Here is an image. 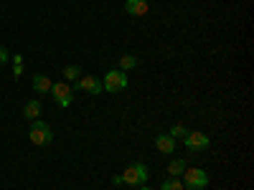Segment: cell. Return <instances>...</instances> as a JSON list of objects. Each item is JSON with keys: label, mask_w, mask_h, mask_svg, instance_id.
Listing matches in <instances>:
<instances>
[{"label": "cell", "mask_w": 254, "mask_h": 190, "mask_svg": "<svg viewBox=\"0 0 254 190\" xmlns=\"http://www.w3.org/2000/svg\"><path fill=\"white\" fill-rule=\"evenodd\" d=\"M132 66H137V56H132V53L120 56V71H127V69H132Z\"/></svg>", "instance_id": "obj_13"}, {"label": "cell", "mask_w": 254, "mask_h": 190, "mask_svg": "<svg viewBox=\"0 0 254 190\" xmlns=\"http://www.w3.org/2000/svg\"><path fill=\"white\" fill-rule=\"evenodd\" d=\"M51 140H54L51 127L46 122H41V119H33V124H31V142L41 147V144H49Z\"/></svg>", "instance_id": "obj_4"}, {"label": "cell", "mask_w": 254, "mask_h": 190, "mask_svg": "<svg viewBox=\"0 0 254 190\" xmlns=\"http://www.w3.org/2000/svg\"><path fill=\"white\" fill-rule=\"evenodd\" d=\"M33 89H36L38 94H49V92H51V79L44 76V74H36V76H33Z\"/></svg>", "instance_id": "obj_10"}, {"label": "cell", "mask_w": 254, "mask_h": 190, "mask_svg": "<svg viewBox=\"0 0 254 190\" xmlns=\"http://www.w3.org/2000/svg\"><path fill=\"white\" fill-rule=\"evenodd\" d=\"M168 135H171V137L176 140V137H186V135H188V130H186L183 124H173V127H171V132H168Z\"/></svg>", "instance_id": "obj_16"}, {"label": "cell", "mask_w": 254, "mask_h": 190, "mask_svg": "<svg viewBox=\"0 0 254 190\" xmlns=\"http://www.w3.org/2000/svg\"><path fill=\"white\" fill-rule=\"evenodd\" d=\"M147 180V167L142 162H132L127 170L122 173V183L125 185H142Z\"/></svg>", "instance_id": "obj_5"}, {"label": "cell", "mask_w": 254, "mask_h": 190, "mask_svg": "<svg viewBox=\"0 0 254 190\" xmlns=\"http://www.w3.org/2000/svg\"><path fill=\"white\" fill-rule=\"evenodd\" d=\"M181 178H183V188H188V190H201L208 185L206 170H198V167H186V173Z\"/></svg>", "instance_id": "obj_1"}, {"label": "cell", "mask_w": 254, "mask_h": 190, "mask_svg": "<svg viewBox=\"0 0 254 190\" xmlns=\"http://www.w3.org/2000/svg\"><path fill=\"white\" fill-rule=\"evenodd\" d=\"M168 173H171V178H181V175L186 173V160H183V157L171 160V165H168Z\"/></svg>", "instance_id": "obj_11"}, {"label": "cell", "mask_w": 254, "mask_h": 190, "mask_svg": "<svg viewBox=\"0 0 254 190\" xmlns=\"http://www.w3.org/2000/svg\"><path fill=\"white\" fill-rule=\"evenodd\" d=\"M155 144H158V150L165 152V155H173L176 152V140L171 135H158L155 137Z\"/></svg>", "instance_id": "obj_9"}, {"label": "cell", "mask_w": 254, "mask_h": 190, "mask_svg": "<svg viewBox=\"0 0 254 190\" xmlns=\"http://www.w3.org/2000/svg\"><path fill=\"white\" fill-rule=\"evenodd\" d=\"M64 76H66L69 81H76V76H81V69H79V66H74V63H69V66L64 69Z\"/></svg>", "instance_id": "obj_15"}, {"label": "cell", "mask_w": 254, "mask_h": 190, "mask_svg": "<svg viewBox=\"0 0 254 190\" xmlns=\"http://www.w3.org/2000/svg\"><path fill=\"white\" fill-rule=\"evenodd\" d=\"M183 142H186V147H188L190 152H198V150H206L211 140H208L203 132H188V135L183 137Z\"/></svg>", "instance_id": "obj_6"}, {"label": "cell", "mask_w": 254, "mask_h": 190, "mask_svg": "<svg viewBox=\"0 0 254 190\" xmlns=\"http://www.w3.org/2000/svg\"><path fill=\"white\" fill-rule=\"evenodd\" d=\"M51 99L59 104V107H71V101H74V89L69 87V84H64V81H59V84H51Z\"/></svg>", "instance_id": "obj_2"}, {"label": "cell", "mask_w": 254, "mask_h": 190, "mask_svg": "<svg viewBox=\"0 0 254 190\" xmlns=\"http://www.w3.org/2000/svg\"><path fill=\"white\" fill-rule=\"evenodd\" d=\"M112 183H115V185H125V183H122V175H115V178H112Z\"/></svg>", "instance_id": "obj_18"}, {"label": "cell", "mask_w": 254, "mask_h": 190, "mask_svg": "<svg viewBox=\"0 0 254 190\" xmlns=\"http://www.w3.org/2000/svg\"><path fill=\"white\" fill-rule=\"evenodd\" d=\"M147 0H125V10H127V15H135V18H142V15H147Z\"/></svg>", "instance_id": "obj_8"}, {"label": "cell", "mask_w": 254, "mask_h": 190, "mask_svg": "<svg viewBox=\"0 0 254 190\" xmlns=\"http://www.w3.org/2000/svg\"><path fill=\"white\" fill-rule=\"evenodd\" d=\"M125 87H127V74H125V71L112 69V71L104 74V84H102V89H104V92L117 94V92H122Z\"/></svg>", "instance_id": "obj_3"}, {"label": "cell", "mask_w": 254, "mask_h": 190, "mask_svg": "<svg viewBox=\"0 0 254 190\" xmlns=\"http://www.w3.org/2000/svg\"><path fill=\"white\" fill-rule=\"evenodd\" d=\"M140 190H153V188H140Z\"/></svg>", "instance_id": "obj_19"}, {"label": "cell", "mask_w": 254, "mask_h": 190, "mask_svg": "<svg viewBox=\"0 0 254 190\" xmlns=\"http://www.w3.org/2000/svg\"><path fill=\"white\" fill-rule=\"evenodd\" d=\"M23 114H26V119H31V122H33V119L41 114V101H38V99H31V101L26 104V107H23Z\"/></svg>", "instance_id": "obj_12"}, {"label": "cell", "mask_w": 254, "mask_h": 190, "mask_svg": "<svg viewBox=\"0 0 254 190\" xmlns=\"http://www.w3.org/2000/svg\"><path fill=\"white\" fill-rule=\"evenodd\" d=\"M8 58H10V53H8V51H5L3 46H0V66H3V63H5Z\"/></svg>", "instance_id": "obj_17"}, {"label": "cell", "mask_w": 254, "mask_h": 190, "mask_svg": "<svg viewBox=\"0 0 254 190\" xmlns=\"http://www.w3.org/2000/svg\"><path fill=\"white\" fill-rule=\"evenodd\" d=\"M160 190H186V188H183V183L178 178H168V180H163Z\"/></svg>", "instance_id": "obj_14"}, {"label": "cell", "mask_w": 254, "mask_h": 190, "mask_svg": "<svg viewBox=\"0 0 254 190\" xmlns=\"http://www.w3.org/2000/svg\"><path fill=\"white\" fill-rule=\"evenodd\" d=\"M76 89L87 92V94H92V96H99V92H102V81H99L97 76H81V79L76 81Z\"/></svg>", "instance_id": "obj_7"}]
</instances>
